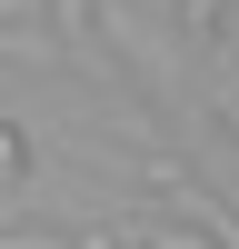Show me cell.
<instances>
[{"label": "cell", "mask_w": 239, "mask_h": 249, "mask_svg": "<svg viewBox=\"0 0 239 249\" xmlns=\"http://www.w3.org/2000/svg\"><path fill=\"white\" fill-rule=\"evenodd\" d=\"M159 199H170V210L189 219V230H209L219 249H239V210H229L219 190H199V179H179V170H159Z\"/></svg>", "instance_id": "obj_1"}, {"label": "cell", "mask_w": 239, "mask_h": 249, "mask_svg": "<svg viewBox=\"0 0 239 249\" xmlns=\"http://www.w3.org/2000/svg\"><path fill=\"white\" fill-rule=\"evenodd\" d=\"M0 170H30V140H20L10 120H0Z\"/></svg>", "instance_id": "obj_2"}, {"label": "cell", "mask_w": 239, "mask_h": 249, "mask_svg": "<svg viewBox=\"0 0 239 249\" xmlns=\"http://www.w3.org/2000/svg\"><path fill=\"white\" fill-rule=\"evenodd\" d=\"M50 10H60V30H70V40H90V0H50Z\"/></svg>", "instance_id": "obj_3"}, {"label": "cell", "mask_w": 239, "mask_h": 249, "mask_svg": "<svg viewBox=\"0 0 239 249\" xmlns=\"http://www.w3.org/2000/svg\"><path fill=\"white\" fill-rule=\"evenodd\" d=\"M0 249H110V239H0Z\"/></svg>", "instance_id": "obj_4"}]
</instances>
